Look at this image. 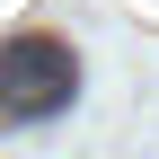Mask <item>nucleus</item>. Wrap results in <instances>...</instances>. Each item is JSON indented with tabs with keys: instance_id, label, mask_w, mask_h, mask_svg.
Returning a JSON list of instances; mask_svg holds the SVG:
<instances>
[{
	"instance_id": "f257e3e1",
	"label": "nucleus",
	"mask_w": 159,
	"mask_h": 159,
	"mask_svg": "<svg viewBox=\"0 0 159 159\" xmlns=\"http://www.w3.org/2000/svg\"><path fill=\"white\" fill-rule=\"evenodd\" d=\"M71 97H80V53L62 35H9V44H0V115L44 124Z\"/></svg>"
}]
</instances>
